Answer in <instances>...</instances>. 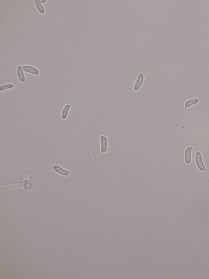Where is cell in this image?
Listing matches in <instances>:
<instances>
[{"instance_id":"cell-1","label":"cell","mask_w":209,"mask_h":279,"mask_svg":"<svg viewBox=\"0 0 209 279\" xmlns=\"http://www.w3.org/2000/svg\"><path fill=\"white\" fill-rule=\"evenodd\" d=\"M195 161L196 167L198 170L201 172H204L206 168L203 161V157L201 153L199 151L196 152L195 154Z\"/></svg>"},{"instance_id":"cell-2","label":"cell","mask_w":209,"mask_h":279,"mask_svg":"<svg viewBox=\"0 0 209 279\" xmlns=\"http://www.w3.org/2000/svg\"><path fill=\"white\" fill-rule=\"evenodd\" d=\"M23 69L24 72L35 76H38L40 74V71L38 68L30 65H24Z\"/></svg>"},{"instance_id":"cell-3","label":"cell","mask_w":209,"mask_h":279,"mask_svg":"<svg viewBox=\"0 0 209 279\" xmlns=\"http://www.w3.org/2000/svg\"><path fill=\"white\" fill-rule=\"evenodd\" d=\"M145 78L144 75L142 73H140L138 75L137 80L135 82V84L134 85V90L135 91H137L140 89L141 86L143 85V82Z\"/></svg>"},{"instance_id":"cell-4","label":"cell","mask_w":209,"mask_h":279,"mask_svg":"<svg viewBox=\"0 0 209 279\" xmlns=\"http://www.w3.org/2000/svg\"><path fill=\"white\" fill-rule=\"evenodd\" d=\"M193 147L189 146L185 150L184 153V161L187 164H189L192 162V153Z\"/></svg>"},{"instance_id":"cell-5","label":"cell","mask_w":209,"mask_h":279,"mask_svg":"<svg viewBox=\"0 0 209 279\" xmlns=\"http://www.w3.org/2000/svg\"><path fill=\"white\" fill-rule=\"evenodd\" d=\"M16 74L18 78L19 81L22 83H26L27 82L26 78L24 74V71L23 70V66L19 65L18 66L16 70Z\"/></svg>"},{"instance_id":"cell-6","label":"cell","mask_w":209,"mask_h":279,"mask_svg":"<svg viewBox=\"0 0 209 279\" xmlns=\"http://www.w3.org/2000/svg\"><path fill=\"white\" fill-rule=\"evenodd\" d=\"M101 151L102 153H106L108 149V140L105 136H100Z\"/></svg>"},{"instance_id":"cell-7","label":"cell","mask_w":209,"mask_h":279,"mask_svg":"<svg viewBox=\"0 0 209 279\" xmlns=\"http://www.w3.org/2000/svg\"><path fill=\"white\" fill-rule=\"evenodd\" d=\"M71 107L72 105L69 104H67L63 107L61 114V117L62 120H65L68 117Z\"/></svg>"},{"instance_id":"cell-8","label":"cell","mask_w":209,"mask_h":279,"mask_svg":"<svg viewBox=\"0 0 209 279\" xmlns=\"http://www.w3.org/2000/svg\"><path fill=\"white\" fill-rule=\"evenodd\" d=\"M35 7L38 13L41 14H44L45 13V10L40 0H35L34 1Z\"/></svg>"},{"instance_id":"cell-9","label":"cell","mask_w":209,"mask_h":279,"mask_svg":"<svg viewBox=\"0 0 209 279\" xmlns=\"http://www.w3.org/2000/svg\"><path fill=\"white\" fill-rule=\"evenodd\" d=\"M199 100L197 98L190 99L188 100L184 104V108L186 109H188L190 107L197 105L199 102Z\"/></svg>"},{"instance_id":"cell-10","label":"cell","mask_w":209,"mask_h":279,"mask_svg":"<svg viewBox=\"0 0 209 279\" xmlns=\"http://www.w3.org/2000/svg\"><path fill=\"white\" fill-rule=\"evenodd\" d=\"M14 87V85L11 83L3 84L0 86V91L2 92L7 90H11L13 89Z\"/></svg>"},{"instance_id":"cell-11","label":"cell","mask_w":209,"mask_h":279,"mask_svg":"<svg viewBox=\"0 0 209 279\" xmlns=\"http://www.w3.org/2000/svg\"><path fill=\"white\" fill-rule=\"evenodd\" d=\"M48 0H40V1L42 4H45V3H46L48 1Z\"/></svg>"}]
</instances>
